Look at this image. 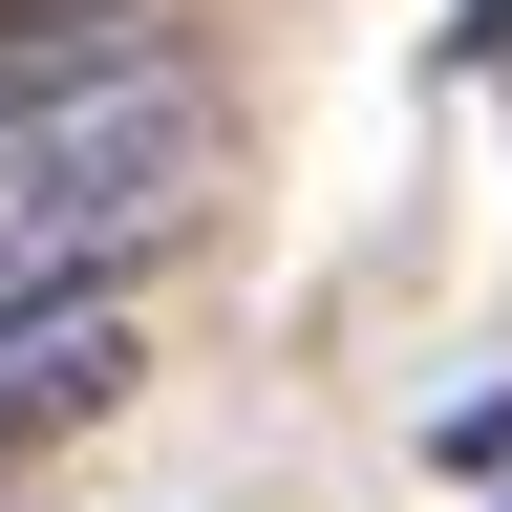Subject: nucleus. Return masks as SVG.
I'll use <instances>...</instances> for the list:
<instances>
[{"label": "nucleus", "instance_id": "obj_2", "mask_svg": "<svg viewBox=\"0 0 512 512\" xmlns=\"http://www.w3.org/2000/svg\"><path fill=\"white\" fill-rule=\"evenodd\" d=\"M128 384H150V320H128V278H86V299H0V491H22L43 448H86Z\"/></svg>", "mask_w": 512, "mask_h": 512}, {"label": "nucleus", "instance_id": "obj_1", "mask_svg": "<svg viewBox=\"0 0 512 512\" xmlns=\"http://www.w3.org/2000/svg\"><path fill=\"white\" fill-rule=\"evenodd\" d=\"M192 171H214V86L192 64H86V86H43V107H0V299H86L128 278L171 214H192Z\"/></svg>", "mask_w": 512, "mask_h": 512}, {"label": "nucleus", "instance_id": "obj_3", "mask_svg": "<svg viewBox=\"0 0 512 512\" xmlns=\"http://www.w3.org/2000/svg\"><path fill=\"white\" fill-rule=\"evenodd\" d=\"M86 64H128V0H0V107L86 86Z\"/></svg>", "mask_w": 512, "mask_h": 512}]
</instances>
